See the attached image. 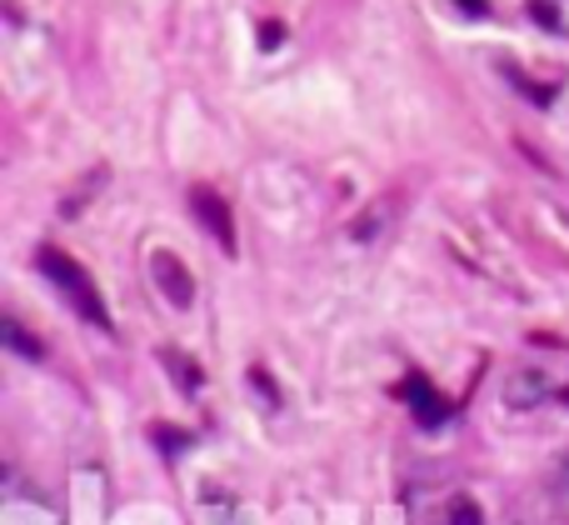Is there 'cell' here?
Returning a JSON list of instances; mask_svg holds the SVG:
<instances>
[{
  "label": "cell",
  "mask_w": 569,
  "mask_h": 525,
  "mask_svg": "<svg viewBox=\"0 0 569 525\" xmlns=\"http://www.w3.org/2000/svg\"><path fill=\"white\" fill-rule=\"evenodd\" d=\"M36 270L60 290V296L70 300V310H76V316H86L96 330H110L106 300H100L96 280L86 276V266H80V260H70L66 250H56V246H40V250H36Z\"/></svg>",
  "instance_id": "cell-1"
},
{
  "label": "cell",
  "mask_w": 569,
  "mask_h": 525,
  "mask_svg": "<svg viewBox=\"0 0 569 525\" xmlns=\"http://www.w3.org/2000/svg\"><path fill=\"white\" fill-rule=\"evenodd\" d=\"M150 280H156V290L176 310L196 306V276L186 270V260H180L176 250H156V256H150Z\"/></svg>",
  "instance_id": "cell-2"
},
{
  "label": "cell",
  "mask_w": 569,
  "mask_h": 525,
  "mask_svg": "<svg viewBox=\"0 0 569 525\" xmlns=\"http://www.w3.org/2000/svg\"><path fill=\"white\" fill-rule=\"evenodd\" d=\"M190 210H196V220L210 230V236H216V246L230 256V250H236V220H230V206L220 200V190L196 186V190H190Z\"/></svg>",
  "instance_id": "cell-3"
},
{
  "label": "cell",
  "mask_w": 569,
  "mask_h": 525,
  "mask_svg": "<svg viewBox=\"0 0 569 525\" xmlns=\"http://www.w3.org/2000/svg\"><path fill=\"white\" fill-rule=\"evenodd\" d=\"M400 400L415 410V420H420V426H440V420L450 416L445 396H440V390H435L425 376H410V380H405V386H400Z\"/></svg>",
  "instance_id": "cell-4"
},
{
  "label": "cell",
  "mask_w": 569,
  "mask_h": 525,
  "mask_svg": "<svg viewBox=\"0 0 569 525\" xmlns=\"http://www.w3.org/2000/svg\"><path fill=\"white\" fill-rule=\"evenodd\" d=\"M395 216H400V196H395V190H385V196H375L370 206L355 216L350 236H355V240H380L385 230L395 226Z\"/></svg>",
  "instance_id": "cell-5"
},
{
  "label": "cell",
  "mask_w": 569,
  "mask_h": 525,
  "mask_svg": "<svg viewBox=\"0 0 569 525\" xmlns=\"http://www.w3.org/2000/svg\"><path fill=\"white\" fill-rule=\"evenodd\" d=\"M545 396H550V376H540L535 366H515L510 380H505V400H510V406H520V410L540 406Z\"/></svg>",
  "instance_id": "cell-6"
},
{
  "label": "cell",
  "mask_w": 569,
  "mask_h": 525,
  "mask_svg": "<svg viewBox=\"0 0 569 525\" xmlns=\"http://www.w3.org/2000/svg\"><path fill=\"white\" fill-rule=\"evenodd\" d=\"M160 366L170 370V380H176L180 396H200V386H206V370H200L180 346H160Z\"/></svg>",
  "instance_id": "cell-7"
},
{
  "label": "cell",
  "mask_w": 569,
  "mask_h": 525,
  "mask_svg": "<svg viewBox=\"0 0 569 525\" xmlns=\"http://www.w3.org/2000/svg\"><path fill=\"white\" fill-rule=\"evenodd\" d=\"M515 525H569V521H565L560 506H550V501L530 496V501H520V506H515Z\"/></svg>",
  "instance_id": "cell-8"
},
{
  "label": "cell",
  "mask_w": 569,
  "mask_h": 525,
  "mask_svg": "<svg viewBox=\"0 0 569 525\" xmlns=\"http://www.w3.org/2000/svg\"><path fill=\"white\" fill-rule=\"evenodd\" d=\"M445 525H485V516H480V506H475L470 496H455L450 511H445Z\"/></svg>",
  "instance_id": "cell-9"
},
{
  "label": "cell",
  "mask_w": 569,
  "mask_h": 525,
  "mask_svg": "<svg viewBox=\"0 0 569 525\" xmlns=\"http://www.w3.org/2000/svg\"><path fill=\"white\" fill-rule=\"evenodd\" d=\"M6 336H10V346H16L20 356H30V360H40V356H46V346H40V340H30L26 330L16 326V320H6Z\"/></svg>",
  "instance_id": "cell-10"
},
{
  "label": "cell",
  "mask_w": 569,
  "mask_h": 525,
  "mask_svg": "<svg viewBox=\"0 0 569 525\" xmlns=\"http://www.w3.org/2000/svg\"><path fill=\"white\" fill-rule=\"evenodd\" d=\"M276 40H284V26H276V20H266V26H260V46L276 50Z\"/></svg>",
  "instance_id": "cell-11"
},
{
  "label": "cell",
  "mask_w": 569,
  "mask_h": 525,
  "mask_svg": "<svg viewBox=\"0 0 569 525\" xmlns=\"http://www.w3.org/2000/svg\"><path fill=\"white\" fill-rule=\"evenodd\" d=\"M530 10H535V20H540V26L560 30V16H555V10H550V6H545V0H535V6H530Z\"/></svg>",
  "instance_id": "cell-12"
},
{
  "label": "cell",
  "mask_w": 569,
  "mask_h": 525,
  "mask_svg": "<svg viewBox=\"0 0 569 525\" xmlns=\"http://www.w3.org/2000/svg\"><path fill=\"white\" fill-rule=\"evenodd\" d=\"M455 6H460V10H470V16H485V10H490V6H485V0H455Z\"/></svg>",
  "instance_id": "cell-13"
},
{
  "label": "cell",
  "mask_w": 569,
  "mask_h": 525,
  "mask_svg": "<svg viewBox=\"0 0 569 525\" xmlns=\"http://www.w3.org/2000/svg\"><path fill=\"white\" fill-rule=\"evenodd\" d=\"M560 476H565V486H569V456L560 460Z\"/></svg>",
  "instance_id": "cell-14"
},
{
  "label": "cell",
  "mask_w": 569,
  "mask_h": 525,
  "mask_svg": "<svg viewBox=\"0 0 569 525\" xmlns=\"http://www.w3.org/2000/svg\"><path fill=\"white\" fill-rule=\"evenodd\" d=\"M565 400H569V396H565Z\"/></svg>",
  "instance_id": "cell-15"
}]
</instances>
